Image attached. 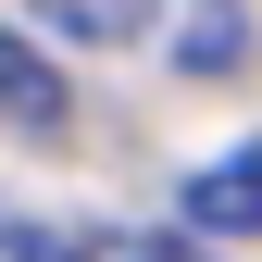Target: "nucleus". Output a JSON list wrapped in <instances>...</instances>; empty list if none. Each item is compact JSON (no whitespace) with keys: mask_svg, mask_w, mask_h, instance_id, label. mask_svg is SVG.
<instances>
[{"mask_svg":"<svg viewBox=\"0 0 262 262\" xmlns=\"http://www.w3.org/2000/svg\"><path fill=\"white\" fill-rule=\"evenodd\" d=\"M187 225H212V237H262V138H237L225 162L187 175Z\"/></svg>","mask_w":262,"mask_h":262,"instance_id":"nucleus-1","label":"nucleus"},{"mask_svg":"<svg viewBox=\"0 0 262 262\" xmlns=\"http://www.w3.org/2000/svg\"><path fill=\"white\" fill-rule=\"evenodd\" d=\"M25 13H38L50 38H88V50H125V38H150V13H162V0H25Z\"/></svg>","mask_w":262,"mask_h":262,"instance_id":"nucleus-2","label":"nucleus"},{"mask_svg":"<svg viewBox=\"0 0 262 262\" xmlns=\"http://www.w3.org/2000/svg\"><path fill=\"white\" fill-rule=\"evenodd\" d=\"M187 75H237V62H250V13H225V0H200V13H187Z\"/></svg>","mask_w":262,"mask_h":262,"instance_id":"nucleus-3","label":"nucleus"},{"mask_svg":"<svg viewBox=\"0 0 262 262\" xmlns=\"http://www.w3.org/2000/svg\"><path fill=\"white\" fill-rule=\"evenodd\" d=\"M0 113H25V125H62V88H50V75H38L13 38H0Z\"/></svg>","mask_w":262,"mask_h":262,"instance_id":"nucleus-4","label":"nucleus"},{"mask_svg":"<svg viewBox=\"0 0 262 262\" xmlns=\"http://www.w3.org/2000/svg\"><path fill=\"white\" fill-rule=\"evenodd\" d=\"M75 262H200V250H175V237H88Z\"/></svg>","mask_w":262,"mask_h":262,"instance_id":"nucleus-5","label":"nucleus"},{"mask_svg":"<svg viewBox=\"0 0 262 262\" xmlns=\"http://www.w3.org/2000/svg\"><path fill=\"white\" fill-rule=\"evenodd\" d=\"M0 262H75L62 237H38V225H0Z\"/></svg>","mask_w":262,"mask_h":262,"instance_id":"nucleus-6","label":"nucleus"}]
</instances>
